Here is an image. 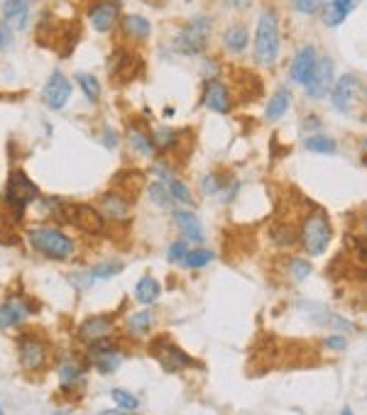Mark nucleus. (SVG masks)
<instances>
[{
    "instance_id": "f257e3e1",
    "label": "nucleus",
    "mask_w": 367,
    "mask_h": 415,
    "mask_svg": "<svg viewBox=\"0 0 367 415\" xmlns=\"http://www.w3.org/2000/svg\"><path fill=\"white\" fill-rule=\"evenodd\" d=\"M25 242L35 254L49 259V262H71L81 252V244L74 235H69L62 225L54 222H35L25 227Z\"/></svg>"
},
{
    "instance_id": "f03ea898",
    "label": "nucleus",
    "mask_w": 367,
    "mask_h": 415,
    "mask_svg": "<svg viewBox=\"0 0 367 415\" xmlns=\"http://www.w3.org/2000/svg\"><path fill=\"white\" fill-rule=\"evenodd\" d=\"M42 198V188L30 179V174L20 167H13L8 172L3 186V207L18 222H25L30 207Z\"/></svg>"
},
{
    "instance_id": "7ed1b4c3",
    "label": "nucleus",
    "mask_w": 367,
    "mask_h": 415,
    "mask_svg": "<svg viewBox=\"0 0 367 415\" xmlns=\"http://www.w3.org/2000/svg\"><path fill=\"white\" fill-rule=\"evenodd\" d=\"M281 52V25L279 13L274 8H262L255 25V42H252V59L257 66H274Z\"/></svg>"
},
{
    "instance_id": "20e7f679",
    "label": "nucleus",
    "mask_w": 367,
    "mask_h": 415,
    "mask_svg": "<svg viewBox=\"0 0 367 415\" xmlns=\"http://www.w3.org/2000/svg\"><path fill=\"white\" fill-rule=\"evenodd\" d=\"M214 37V18L211 15H196L174 37V52L182 56H199L209 49Z\"/></svg>"
},
{
    "instance_id": "39448f33",
    "label": "nucleus",
    "mask_w": 367,
    "mask_h": 415,
    "mask_svg": "<svg viewBox=\"0 0 367 415\" xmlns=\"http://www.w3.org/2000/svg\"><path fill=\"white\" fill-rule=\"evenodd\" d=\"M15 344H18L20 369L28 371V374H40V371L47 369L52 359V347L45 335L37 332V330H23L15 339Z\"/></svg>"
},
{
    "instance_id": "423d86ee",
    "label": "nucleus",
    "mask_w": 367,
    "mask_h": 415,
    "mask_svg": "<svg viewBox=\"0 0 367 415\" xmlns=\"http://www.w3.org/2000/svg\"><path fill=\"white\" fill-rule=\"evenodd\" d=\"M299 239L308 257H321V254H326V249L331 247V239H333V225L326 212L318 210V207L308 212L299 225Z\"/></svg>"
},
{
    "instance_id": "0eeeda50",
    "label": "nucleus",
    "mask_w": 367,
    "mask_h": 415,
    "mask_svg": "<svg viewBox=\"0 0 367 415\" xmlns=\"http://www.w3.org/2000/svg\"><path fill=\"white\" fill-rule=\"evenodd\" d=\"M147 352H150L152 359H157V364L162 366L164 371H169V374H177V371H184V369H194V366L199 364L194 356L186 354L177 342H172V339L167 337V335H159V337L150 339Z\"/></svg>"
},
{
    "instance_id": "6e6552de",
    "label": "nucleus",
    "mask_w": 367,
    "mask_h": 415,
    "mask_svg": "<svg viewBox=\"0 0 367 415\" xmlns=\"http://www.w3.org/2000/svg\"><path fill=\"white\" fill-rule=\"evenodd\" d=\"M86 361L98 374H113V371L120 369L122 361H125V354H122L118 339L105 337L93 344H86Z\"/></svg>"
},
{
    "instance_id": "1a4fd4ad",
    "label": "nucleus",
    "mask_w": 367,
    "mask_h": 415,
    "mask_svg": "<svg viewBox=\"0 0 367 415\" xmlns=\"http://www.w3.org/2000/svg\"><path fill=\"white\" fill-rule=\"evenodd\" d=\"M132 205H135V200H130L125 193L113 188V186L105 188L103 193L98 196V200H95V207L103 212V217L110 225H125V222H130Z\"/></svg>"
},
{
    "instance_id": "9d476101",
    "label": "nucleus",
    "mask_w": 367,
    "mask_h": 415,
    "mask_svg": "<svg viewBox=\"0 0 367 415\" xmlns=\"http://www.w3.org/2000/svg\"><path fill=\"white\" fill-rule=\"evenodd\" d=\"M35 313H40V306H37L32 298L28 296H10L0 303V330L8 327H20L23 323H28Z\"/></svg>"
},
{
    "instance_id": "9b49d317",
    "label": "nucleus",
    "mask_w": 367,
    "mask_h": 415,
    "mask_svg": "<svg viewBox=\"0 0 367 415\" xmlns=\"http://www.w3.org/2000/svg\"><path fill=\"white\" fill-rule=\"evenodd\" d=\"M71 93H74V86L66 78V73L52 71L49 78H47V83H45V88H42V103H45L49 110H54V113H62V110L69 105V100H71Z\"/></svg>"
},
{
    "instance_id": "f8f14e48",
    "label": "nucleus",
    "mask_w": 367,
    "mask_h": 415,
    "mask_svg": "<svg viewBox=\"0 0 367 415\" xmlns=\"http://www.w3.org/2000/svg\"><path fill=\"white\" fill-rule=\"evenodd\" d=\"M86 374H88V361L78 359H66L59 364L57 376H59V391L64 396H78L86 388Z\"/></svg>"
},
{
    "instance_id": "ddd939ff",
    "label": "nucleus",
    "mask_w": 367,
    "mask_h": 415,
    "mask_svg": "<svg viewBox=\"0 0 367 415\" xmlns=\"http://www.w3.org/2000/svg\"><path fill=\"white\" fill-rule=\"evenodd\" d=\"M333 78H336V61L331 59V56H321L316 64V68H313V73L308 76L306 81V95L311 100H321L326 98L328 93H331L333 88Z\"/></svg>"
},
{
    "instance_id": "4468645a",
    "label": "nucleus",
    "mask_w": 367,
    "mask_h": 415,
    "mask_svg": "<svg viewBox=\"0 0 367 415\" xmlns=\"http://www.w3.org/2000/svg\"><path fill=\"white\" fill-rule=\"evenodd\" d=\"M115 327L118 325H115L113 313H100V315L86 318V320L78 325L76 337H78V342H83V344H93V342H98V339L113 337Z\"/></svg>"
},
{
    "instance_id": "2eb2a0df",
    "label": "nucleus",
    "mask_w": 367,
    "mask_h": 415,
    "mask_svg": "<svg viewBox=\"0 0 367 415\" xmlns=\"http://www.w3.org/2000/svg\"><path fill=\"white\" fill-rule=\"evenodd\" d=\"M140 71H142V61H140V56H137V52L125 49V47L115 49L113 61H110V78H113V81L130 83L140 76Z\"/></svg>"
},
{
    "instance_id": "dca6fc26",
    "label": "nucleus",
    "mask_w": 367,
    "mask_h": 415,
    "mask_svg": "<svg viewBox=\"0 0 367 415\" xmlns=\"http://www.w3.org/2000/svg\"><path fill=\"white\" fill-rule=\"evenodd\" d=\"M201 103H204V108L211 110V113L228 115L233 110V93L223 81L209 78V81L204 83V98H201Z\"/></svg>"
},
{
    "instance_id": "f3484780",
    "label": "nucleus",
    "mask_w": 367,
    "mask_h": 415,
    "mask_svg": "<svg viewBox=\"0 0 367 415\" xmlns=\"http://www.w3.org/2000/svg\"><path fill=\"white\" fill-rule=\"evenodd\" d=\"M118 30L120 37L130 44H145L152 37V23L140 13H127L118 20Z\"/></svg>"
},
{
    "instance_id": "a211bd4d",
    "label": "nucleus",
    "mask_w": 367,
    "mask_h": 415,
    "mask_svg": "<svg viewBox=\"0 0 367 415\" xmlns=\"http://www.w3.org/2000/svg\"><path fill=\"white\" fill-rule=\"evenodd\" d=\"M86 18L93 32H98V35H110V32L118 28L120 13H118V5H113V3H91L86 8Z\"/></svg>"
},
{
    "instance_id": "6ab92c4d",
    "label": "nucleus",
    "mask_w": 367,
    "mask_h": 415,
    "mask_svg": "<svg viewBox=\"0 0 367 415\" xmlns=\"http://www.w3.org/2000/svg\"><path fill=\"white\" fill-rule=\"evenodd\" d=\"M172 222L179 232H182V239L194 244H204L206 232H204V222L196 215L194 210H186V207H174L172 210Z\"/></svg>"
},
{
    "instance_id": "aec40b11",
    "label": "nucleus",
    "mask_w": 367,
    "mask_h": 415,
    "mask_svg": "<svg viewBox=\"0 0 367 415\" xmlns=\"http://www.w3.org/2000/svg\"><path fill=\"white\" fill-rule=\"evenodd\" d=\"M32 0H3L0 3V23H5L13 32H23L30 25Z\"/></svg>"
},
{
    "instance_id": "412c9836",
    "label": "nucleus",
    "mask_w": 367,
    "mask_h": 415,
    "mask_svg": "<svg viewBox=\"0 0 367 415\" xmlns=\"http://www.w3.org/2000/svg\"><path fill=\"white\" fill-rule=\"evenodd\" d=\"M358 90H360V78L355 76V73H343V76H340L338 81L333 83L328 98H331L333 108L340 110V113H348V108L353 105Z\"/></svg>"
},
{
    "instance_id": "4be33fe9",
    "label": "nucleus",
    "mask_w": 367,
    "mask_h": 415,
    "mask_svg": "<svg viewBox=\"0 0 367 415\" xmlns=\"http://www.w3.org/2000/svg\"><path fill=\"white\" fill-rule=\"evenodd\" d=\"M318 64V54H316V47L313 44H306L301 47L299 52L294 54V59H291V66H289V78L294 83H301V86H306L308 76L313 73V68H316Z\"/></svg>"
},
{
    "instance_id": "5701e85b",
    "label": "nucleus",
    "mask_w": 367,
    "mask_h": 415,
    "mask_svg": "<svg viewBox=\"0 0 367 415\" xmlns=\"http://www.w3.org/2000/svg\"><path fill=\"white\" fill-rule=\"evenodd\" d=\"M147 184H150V181H147L145 172H140V169H122L113 181V188H118L120 193H125L130 200H137L142 193H145Z\"/></svg>"
},
{
    "instance_id": "b1692460",
    "label": "nucleus",
    "mask_w": 367,
    "mask_h": 415,
    "mask_svg": "<svg viewBox=\"0 0 367 415\" xmlns=\"http://www.w3.org/2000/svg\"><path fill=\"white\" fill-rule=\"evenodd\" d=\"M125 142H127V149H130L135 157H140V159H154L157 157L154 145H152V137H150V130H145V127L130 125L127 127V132H125Z\"/></svg>"
},
{
    "instance_id": "393cba45",
    "label": "nucleus",
    "mask_w": 367,
    "mask_h": 415,
    "mask_svg": "<svg viewBox=\"0 0 367 415\" xmlns=\"http://www.w3.org/2000/svg\"><path fill=\"white\" fill-rule=\"evenodd\" d=\"M150 137H152L154 152L162 159H167L169 154L177 152L179 142H182V132L172 130V127H167V125H159V127H154V130H150Z\"/></svg>"
},
{
    "instance_id": "a878e982",
    "label": "nucleus",
    "mask_w": 367,
    "mask_h": 415,
    "mask_svg": "<svg viewBox=\"0 0 367 415\" xmlns=\"http://www.w3.org/2000/svg\"><path fill=\"white\" fill-rule=\"evenodd\" d=\"M247 47H250V30L243 23L228 25L226 32H223V49L233 56H240L247 52Z\"/></svg>"
},
{
    "instance_id": "bb28decb",
    "label": "nucleus",
    "mask_w": 367,
    "mask_h": 415,
    "mask_svg": "<svg viewBox=\"0 0 367 415\" xmlns=\"http://www.w3.org/2000/svg\"><path fill=\"white\" fill-rule=\"evenodd\" d=\"M162 294V284L154 279L152 274H145L137 279V284L132 286V298H135L140 306H152L154 301Z\"/></svg>"
},
{
    "instance_id": "cd10ccee",
    "label": "nucleus",
    "mask_w": 367,
    "mask_h": 415,
    "mask_svg": "<svg viewBox=\"0 0 367 415\" xmlns=\"http://www.w3.org/2000/svg\"><path fill=\"white\" fill-rule=\"evenodd\" d=\"M125 332L130 335L132 339H142L145 335H150L152 332V327H154V313L152 311H137V313H132V315H127V320H125Z\"/></svg>"
},
{
    "instance_id": "c85d7f7f",
    "label": "nucleus",
    "mask_w": 367,
    "mask_h": 415,
    "mask_svg": "<svg viewBox=\"0 0 367 415\" xmlns=\"http://www.w3.org/2000/svg\"><path fill=\"white\" fill-rule=\"evenodd\" d=\"M74 81H76L78 90H81V95L88 100V103H91V105H98V103H100V95H103V86H100V78L95 76V73L76 71Z\"/></svg>"
},
{
    "instance_id": "c756f323",
    "label": "nucleus",
    "mask_w": 367,
    "mask_h": 415,
    "mask_svg": "<svg viewBox=\"0 0 367 415\" xmlns=\"http://www.w3.org/2000/svg\"><path fill=\"white\" fill-rule=\"evenodd\" d=\"M289 108H291V90L276 88L274 95L269 98V103H267L264 118H267V122H279L286 113H289Z\"/></svg>"
},
{
    "instance_id": "7c9ffc66",
    "label": "nucleus",
    "mask_w": 367,
    "mask_h": 415,
    "mask_svg": "<svg viewBox=\"0 0 367 415\" xmlns=\"http://www.w3.org/2000/svg\"><path fill=\"white\" fill-rule=\"evenodd\" d=\"M145 193H147V200H150L154 207H159V210H169V212H172L174 207H177V203L172 200V196H169L167 184H162V181H154L152 179L150 184H147Z\"/></svg>"
},
{
    "instance_id": "2f4dec72",
    "label": "nucleus",
    "mask_w": 367,
    "mask_h": 415,
    "mask_svg": "<svg viewBox=\"0 0 367 415\" xmlns=\"http://www.w3.org/2000/svg\"><path fill=\"white\" fill-rule=\"evenodd\" d=\"M18 227H20V222L15 220L5 207H0V244H3V247H18L20 239H23Z\"/></svg>"
},
{
    "instance_id": "473e14b6",
    "label": "nucleus",
    "mask_w": 367,
    "mask_h": 415,
    "mask_svg": "<svg viewBox=\"0 0 367 415\" xmlns=\"http://www.w3.org/2000/svg\"><path fill=\"white\" fill-rule=\"evenodd\" d=\"M214 259H216V252H214V249L191 247V249H189V254H186V259H184L182 267H184V269H189V271H196V269L209 267V264L214 262Z\"/></svg>"
},
{
    "instance_id": "72a5a7b5",
    "label": "nucleus",
    "mask_w": 367,
    "mask_h": 415,
    "mask_svg": "<svg viewBox=\"0 0 367 415\" xmlns=\"http://www.w3.org/2000/svg\"><path fill=\"white\" fill-rule=\"evenodd\" d=\"M167 188H169V196H172V200L177 205H194V191L189 188V184H186L184 179H179V176L169 179Z\"/></svg>"
},
{
    "instance_id": "f704fd0d",
    "label": "nucleus",
    "mask_w": 367,
    "mask_h": 415,
    "mask_svg": "<svg viewBox=\"0 0 367 415\" xmlns=\"http://www.w3.org/2000/svg\"><path fill=\"white\" fill-rule=\"evenodd\" d=\"M110 398H113L115 408H120V411L137 413V408H140V398H137L135 393L125 391V388H113V391H110Z\"/></svg>"
},
{
    "instance_id": "c9c22d12",
    "label": "nucleus",
    "mask_w": 367,
    "mask_h": 415,
    "mask_svg": "<svg viewBox=\"0 0 367 415\" xmlns=\"http://www.w3.org/2000/svg\"><path fill=\"white\" fill-rule=\"evenodd\" d=\"M304 147L313 154H336L338 145H336V140L328 135H311V137H306Z\"/></svg>"
},
{
    "instance_id": "e433bc0d",
    "label": "nucleus",
    "mask_w": 367,
    "mask_h": 415,
    "mask_svg": "<svg viewBox=\"0 0 367 415\" xmlns=\"http://www.w3.org/2000/svg\"><path fill=\"white\" fill-rule=\"evenodd\" d=\"M122 269H125L122 262H98L88 269V274H91L93 281H105V279H113V276L122 274Z\"/></svg>"
},
{
    "instance_id": "4c0bfd02",
    "label": "nucleus",
    "mask_w": 367,
    "mask_h": 415,
    "mask_svg": "<svg viewBox=\"0 0 367 415\" xmlns=\"http://www.w3.org/2000/svg\"><path fill=\"white\" fill-rule=\"evenodd\" d=\"M321 23L326 25V28H338V25H343L345 23V18H348V13H345V10H340L336 3H326L323 5V10L321 13Z\"/></svg>"
},
{
    "instance_id": "58836bf2",
    "label": "nucleus",
    "mask_w": 367,
    "mask_h": 415,
    "mask_svg": "<svg viewBox=\"0 0 367 415\" xmlns=\"http://www.w3.org/2000/svg\"><path fill=\"white\" fill-rule=\"evenodd\" d=\"M226 186H228V179L223 176V174H216V172L206 174V176L201 179V191H204L206 196H221Z\"/></svg>"
},
{
    "instance_id": "ea45409f",
    "label": "nucleus",
    "mask_w": 367,
    "mask_h": 415,
    "mask_svg": "<svg viewBox=\"0 0 367 415\" xmlns=\"http://www.w3.org/2000/svg\"><path fill=\"white\" fill-rule=\"evenodd\" d=\"M311 271H313V267L306 262V259L294 257L286 262V274H289L291 281H306L308 276H311Z\"/></svg>"
},
{
    "instance_id": "a19ab883",
    "label": "nucleus",
    "mask_w": 367,
    "mask_h": 415,
    "mask_svg": "<svg viewBox=\"0 0 367 415\" xmlns=\"http://www.w3.org/2000/svg\"><path fill=\"white\" fill-rule=\"evenodd\" d=\"M189 242L186 239H174V242H169L167 247V262L169 264H177V267H182L186 254H189Z\"/></svg>"
},
{
    "instance_id": "79ce46f5",
    "label": "nucleus",
    "mask_w": 367,
    "mask_h": 415,
    "mask_svg": "<svg viewBox=\"0 0 367 415\" xmlns=\"http://www.w3.org/2000/svg\"><path fill=\"white\" fill-rule=\"evenodd\" d=\"M326 3H328V0H291V5H294L296 13L306 15V18H311V15H318Z\"/></svg>"
},
{
    "instance_id": "37998d69",
    "label": "nucleus",
    "mask_w": 367,
    "mask_h": 415,
    "mask_svg": "<svg viewBox=\"0 0 367 415\" xmlns=\"http://www.w3.org/2000/svg\"><path fill=\"white\" fill-rule=\"evenodd\" d=\"M95 140H98L100 145H103L105 149H108V152H113V149H118V145H120V135H118V130H115V127H108V125H105L103 130H100L98 135H95Z\"/></svg>"
},
{
    "instance_id": "c03bdc74",
    "label": "nucleus",
    "mask_w": 367,
    "mask_h": 415,
    "mask_svg": "<svg viewBox=\"0 0 367 415\" xmlns=\"http://www.w3.org/2000/svg\"><path fill=\"white\" fill-rule=\"evenodd\" d=\"M272 237L276 244H281V247H289V244L296 242V230H291V227H284V225H276L272 230Z\"/></svg>"
},
{
    "instance_id": "a18cd8bd",
    "label": "nucleus",
    "mask_w": 367,
    "mask_h": 415,
    "mask_svg": "<svg viewBox=\"0 0 367 415\" xmlns=\"http://www.w3.org/2000/svg\"><path fill=\"white\" fill-rule=\"evenodd\" d=\"M10 47H13V30L5 23H0V52L10 49Z\"/></svg>"
},
{
    "instance_id": "49530a36",
    "label": "nucleus",
    "mask_w": 367,
    "mask_h": 415,
    "mask_svg": "<svg viewBox=\"0 0 367 415\" xmlns=\"http://www.w3.org/2000/svg\"><path fill=\"white\" fill-rule=\"evenodd\" d=\"M326 344L328 349H336V352H343L345 349V337H340V335H331V337H326Z\"/></svg>"
},
{
    "instance_id": "de8ad7c7",
    "label": "nucleus",
    "mask_w": 367,
    "mask_h": 415,
    "mask_svg": "<svg viewBox=\"0 0 367 415\" xmlns=\"http://www.w3.org/2000/svg\"><path fill=\"white\" fill-rule=\"evenodd\" d=\"M226 3L228 10H235V13H243V10H247L250 5H252V0H223Z\"/></svg>"
},
{
    "instance_id": "09e8293b",
    "label": "nucleus",
    "mask_w": 367,
    "mask_h": 415,
    "mask_svg": "<svg viewBox=\"0 0 367 415\" xmlns=\"http://www.w3.org/2000/svg\"><path fill=\"white\" fill-rule=\"evenodd\" d=\"M333 3H336L340 10H345V13L350 15V13H353L355 8H358L360 3H363V0H333Z\"/></svg>"
},
{
    "instance_id": "8fccbe9b",
    "label": "nucleus",
    "mask_w": 367,
    "mask_h": 415,
    "mask_svg": "<svg viewBox=\"0 0 367 415\" xmlns=\"http://www.w3.org/2000/svg\"><path fill=\"white\" fill-rule=\"evenodd\" d=\"M98 415H132L127 411H120V408H108V411H100Z\"/></svg>"
},
{
    "instance_id": "3c124183",
    "label": "nucleus",
    "mask_w": 367,
    "mask_h": 415,
    "mask_svg": "<svg viewBox=\"0 0 367 415\" xmlns=\"http://www.w3.org/2000/svg\"><path fill=\"white\" fill-rule=\"evenodd\" d=\"M91 3H113V5H120V0H91Z\"/></svg>"
},
{
    "instance_id": "603ef678",
    "label": "nucleus",
    "mask_w": 367,
    "mask_h": 415,
    "mask_svg": "<svg viewBox=\"0 0 367 415\" xmlns=\"http://www.w3.org/2000/svg\"><path fill=\"white\" fill-rule=\"evenodd\" d=\"M340 415H353V408H343V411H340Z\"/></svg>"
},
{
    "instance_id": "864d4df0",
    "label": "nucleus",
    "mask_w": 367,
    "mask_h": 415,
    "mask_svg": "<svg viewBox=\"0 0 367 415\" xmlns=\"http://www.w3.org/2000/svg\"><path fill=\"white\" fill-rule=\"evenodd\" d=\"M363 164H365V167H367V157H365V159H363Z\"/></svg>"
},
{
    "instance_id": "5fc2aeb1",
    "label": "nucleus",
    "mask_w": 367,
    "mask_h": 415,
    "mask_svg": "<svg viewBox=\"0 0 367 415\" xmlns=\"http://www.w3.org/2000/svg\"><path fill=\"white\" fill-rule=\"evenodd\" d=\"M365 232H367V217H365Z\"/></svg>"
},
{
    "instance_id": "6e6d98bb",
    "label": "nucleus",
    "mask_w": 367,
    "mask_h": 415,
    "mask_svg": "<svg viewBox=\"0 0 367 415\" xmlns=\"http://www.w3.org/2000/svg\"><path fill=\"white\" fill-rule=\"evenodd\" d=\"M0 415H5V413H3V408H0Z\"/></svg>"
},
{
    "instance_id": "4d7b16f0",
    "label": "nucleus",
    "mask_w": 367,
    "mask_h": 415,
    "mask_svg": "<svg viewBox=\"0 0 367 415\" xmlns=\"http://www.w3.org/2000/svg\"><path fill=\"white\" fill-rule=\"evenodd\" d=\"M365 95H367V88H365Z\"/></svg>"
}]
</instances>
